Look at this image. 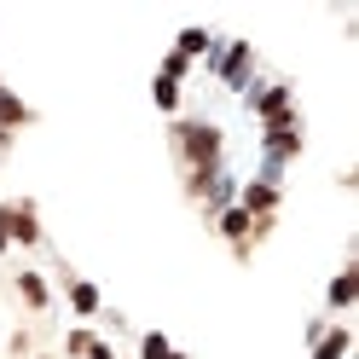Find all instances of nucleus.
I'll list each match as a JSON object with an SVG mask.
<instances>
[{
	"label": "nucleus",
	"instance_id": "f257e3e1",
	"mask_svg": "<svg viewBox=\"0 0 359 359\" xmlns=\"http://www.w3.org/2000/svg\"><path fill=\"white\" fill-rule=\"evenodd\" d=\"M174 151H180V163H186V191L203 197L215 186L220 163H226V133L215 122H174Z\"/></svg>",
	"mask_w": 359,
	"mask_h": 359
},
{
	"label": "nucleus",
	"instance_id": "f03ea898",
	"mask_svg": "<svg viewBox=\"0 0 359 359\" xmlns=\"http://www.w3.org/2000/svg\"><path fill=\"white\" fill-rule=\"evenodd\" d=\"M250 110L261 116V128H290V122H296V104H290V87H284V81L250 87Z\"/></svg>",
	"mask_w": 359,
	"mask_h": 359
},
{
	"label": "nucleus",
	"instance_id": "7ed1b4c3",
	"mask_svg": "<svg viewBox=\"0 0 359 359\" xmlns=\"http://www.w3.org/2000/svg\"><path fill=\"white\" fill-rule=\"evenodd\" d=\"M250 58H255L250 41H226V47H215V53H209L215 76L226 81V87H243V81H250Z\"/></svg>",
	"mask_w": 359,
	"mask_h": 359
},
{
	"label": "nucleus",
	"instance_id": "20e7f679",
	"mask_svg": "<svg viewBox=\"0 0 359 359\" xmlns=\"http://www.w3.org/2000/svg\"><path fill=\"white\" fill-rule=\"evenodd\" d=\"M290 156H302V128H266L261 133V168H284Z\"/></svg>",
	"mask_w": 359,
	"mask_h": 359
},
{
	"label": "nucleus",
	"instance_id": "39448f33",
	"mask_svg": "<svg viewBox=\"0 0 359 359\" xmlns=\"http://www.w3.org/2000/svg\"><path fill=\"white\" fill-rule=\"evenodd\" d=\"M0 215H6V238H12V243H24V250L41 243V215H35V203H6Z\"/></svg>",
	"mask_w": 359,
	"mask_h": 359
},
{
	"label": "nucleus",
	"instance_id": "423d86ee",
	"mask_svg": "<svg viewBox=\"0 0 359 359\" xmlns=\"http://www.w3.org/2000/svg\"><path fill=\"white\" fill-rule=\"evenodd\" d=\"M348 353H353V330H348V325H330L319 342H313L307 359H348Z\"/></svg>",
	"mask_w": 359,
	"mask_h": 359
},
{
	"label": "nucleus",
	"instance_id": "0eeeda50",
	"mask_svg": "<svg viewBox=\"0 0 359 359\" xmlns=\"http://www.w3.org/2000/svg\"><path fill=\"white\" fill-rule=\"evenodd\" d=\"M215 226H220V238H232V243H238V250H243V243H250V238H255V220H250V215H243L238 203H232V209H220V215H215Z\"/></svg>",
	"mask_w": 359,
	"mask_h": 359
},
{
	"label": "nucleus",
	"instance_id": "6e6552de",
	"mask_svg": "<svg viewBox=\"0 0 359 359\" xmlns=\"http://www.w3.org/2000/svg\"><path fill=\"white\" fill-rule=\"evenodd\" d=\"M325 302H330L336 313H348V307L359 302V266H342V273L330 278V296H325Z\"/></svg>",
	"mask_w": 359,
	"mask_h": 359
},
{
	"label": "nucleus",
	"instance_id": "1a4fd4ad",
	"mask_svg": "<svg viewBox=\"0 0 359 359\" xmlns=\"http://www.w3.org/2000/svg\"><path fill=\"white\" fill-rule=\"evenodd\" d=\"M29 122H35V110H29L24 99H18L12 87H0V128L12 133V128H29Z\"/></svg>",
	"mask_w": 359,
	"mask_h": 359
},
{
	"label": "nucleus",
	"instance_id": "9d476101",
	"mask_svg": "<svg viewBox=\"0 0 359 359\" xmlns=\"http://www.w3.org/2000/svg\"><path fill=\"white\" fill-rule=\"evenodd\" d=\"M70 307L81 313V319H93V313L104 307V296H99V284H87V278H70Z\"/></svg>",
	"mask_w": 359,
	"mask_h": 359
},
{
	"label": "nucleus",
	"instance_id": "9b49d317",
	"mask_svg": "<svg viewBox=\"0 0 359 359\" xmlns=\"http://www.w3.org/2000/svg\"><path fill=\"white\" fill-rule=\"evenodd\" d=\"M174 53H180V58L191 64V58H203V53H215V35H209V29H180V41H174Z\"/></svg>",
	"mask_w": 359,
	"mask_h": 359
},
{
	"label": "nucleus",
	"instance_id": "f8f14e48",
	"mask_svg": "<svg viewBox=\"0 0 359 359\" xmlns=\"http://www.w3.org/2000/svg\"><path fill=\"white\" fill-rule=\"evenodd\" d=\"M18 296H24V302L41 313V307L53 302V290H47V278H41V273H18Z\"/></svg>",
	"mask_w": 359,
	"mask_h": 359
},
{
	"label": "nucleus",
	"instance_id": "ddd939ff",
	"mask_svg": "<svg viewBox=\"0 0 359 359\" xmlns=\"http://www.w3.org/2000/svg\"><path fill=\"white\" fill-rule=\"evenodd\" d=\"M151 99H156V110H168V116H174V110H180V81L156 76V81H151Z\"/></svg>",
	"mask_w": 359,
	"mask_h": 359
},
{
	"label": "nucleus",
	"instance_id": "4468645a",
	"mask_svg": "<svg viewBox=\"0 0 359 359\" xmlns=\"http://www.w3.org/2000/svg\"><path fill=\"white\" fill-rule=\"evenodd\" d=\"M168 353V336L163 330H145V342H140V359H163Z\"/></svg>",
	"mask_w": 359,
	"mask_h": 359
},
{
	"label": "nucleus",
	"instance_id": "2eb2a0df",
	"mask_svg": "<svg viewBox=\"0 0 359 359\" xmlns=\"http://www.w3.org/2000/svg\"><path fill=\"white\" fill-rule=\"evenodd\" d=\"M87 342H93V330H70V336H64V353L81 359V353H87Z\"/></svg>",
	"mask_w": 359,
	"mask_h": 359
},
{
	"label": "nucleus",
	"instance_id": "dca6fc26",
	"mask_svg": "<svg viewBox=\"0 0 359 359\" xmlns=\"http://www.w3.org/2000/svg\"><path fill=\"white\" fill-rule=\"evenodd\" d=\"M81 359H116V348H110V342H99V336H93V342H87V353Z\"/></svg>",
	"mask_w": 359,
	"mask_h": 359
},
{
	"label": "nucleus",
	"instance_id": "f3484780",
	"mask_svg": "<svg viewBox=\"0 0 359 359\" xmlns=\"http://www.w3.org/2000/svg\"><path fill=\"white\" fill-rule=\"evenodd\" d=\"M12 250V238H6V215H0V255H6Z\"/></svg>",
	"mask_w": 359,
	"mask_h": 359
},
{
	"label": "nucleus",
	"instance_id": "a211bd4d",
	"mask_svg": "<svg viewBox=\"0 0 359 359\" xmlns=\"http://www.w3.org/2000/svg\"><path fill=\"white\" fill-rule=\"evenodd\" d=\"M6 145H12V133H6V128H0V151H6Z\"/></svg>",
	"mask_w": 359,
	"mask_h": 359
},
{
	"label": "nucleus",
	"instance_id": "6ab92c4d",
	"mask_svg": "<svg viewBox=\"0 0 359 359\" xmlns=\"http://www.w3.org/2000/svg\"><path fill=\"white\" fill-rule=\"evenodd\" d=\"M163 359H186V353H180V348H168V353H163Z\"/></svg>",
	"mask_w": 359,
	"mask_h": 359
}]
</instances>
